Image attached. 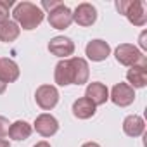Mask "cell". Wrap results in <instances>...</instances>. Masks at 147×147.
<instances>
[{
    "instance_id": "6da1fadb",
    "label": "cell",
    "mask_w": 147,
    "mask_h": 147,
    "mask_svg": "<svg viewBox=\"0 0 147 147\" xmlns=\"http://www.w3.org/2000/svg\"><path fill=\"white\" fill-rule=\"evenodd\" d=\"M14 23L23 30H35L43 21V11L31 2H19L12 11Z\"/></svg>"
},
{
    "instance_id": "7a4b0ae2",
    "label": "cell",
    "mask_w": 147,
    "mask_h": 147,
    "mask_svg": "<svg viewBox=\"0 0 147 147\" xmlns=\"http://www.w3.org/2000/svg\"><path fill=\"white\" fill-rule=\"evenodd\" d=\"M116 9L119 14L126 16V19L133 26H144L147 23V14L142 0H118Z\"/></svg>"
},
{
    "instance_id": "3957f363",
    "label": "cell",
    "mask_w": 147,
    "mask_h": 147,
    "mask_svg": "<svg viewBox=\"0 0 147 147\" xmlns=\"http://www.w3.org/2000/svg\"><path fill=\"white\" fill-rule=\"evenodd\" d=\"M114 57H116V61L119 64L131 67V66H137L145 55L131 43H119L116 47V50H114Z\"/></svg>"
},
{
    "instance_id": "277c9868",
    "label": "cell",
    "mask_w": 147,
    "mask_h": 147,
    "mask_svg": "<svg viewBox=\"0 0 147 147\" xmlns=\"http://www.w3.org/2000/svg\"><path fill=\"white\" fill-rule=\"evenodd\" d=\"M35 100L43 111H50L59 102V92L54 85H40L35 92Z\"/></svg>"
},
{
    "instance_id": "5b68a950",
    "label": "cell",
    "mask_w": 147,
    "mask_h": 147,
    "mask_svg": "<svg viewBox=\"0 0 147 147\" xmlns=\"http://www.w3.org/2000/svg\"><path fill=\"white\" fill-rule=\"evenodd\" d=\"M126 80L128 85L135 88H144L147 85V57H144L137 66H131L126 71Z\"/></svg>"
},
{
    "instance_id": "8992f818",
    "label": "cell",
    "mask_w": 147,
    "mask_h": 147,
    "mask_svg": "<svg viewBox=\"0 0 147 147\" xmlns=\"http://www.w3.org/2000/svg\"><path fill=\"white\" fill-rule=\"evenodd\" d=\"M71 23H73V11L64 4L55 7L52 12H49V24L54 30H66L69 28Z\"/></svg>"
},
{
    "instance_id": "52a82bcc",
    "label": "cell",
    "mask_w": 147,
    "mask_h": 147,
    "mask_svg": "<svg viewBox=\"0 0 147 147\" xmlns=\"http://www.w3.org/2000/svg\"><path fill=\"white\" fill-rule=\"evenodd\" d=\"M109 99H111L116 106L126 107V106L133 104V100H135V90H133L128 83H116V85L113 87V90H111Z\"/></svg>"
},
{
    "instance_id": "ba28073f",
    "label": "cell",
    "mask_w": 147,
    "mask_h": 147,
    "mask_svg": "<svg viewBox=\"0 0 147 147\" xmlns=\"http://www.w3.org/2000/svg\"><path fill=\"white\" fill-rule=\"evenodd\" d=\"M73 21L78 26H83V28L92 26L97 21V9L88 2H83L75 9V12H73Z\"/></svg>"
},
{
    "instance_id": "9c48e42d",
    "label": "cell",
    "mask_w": 147,
    "mask_h": 147,
    "mask_svg": "<svg viewBox=\"0 0 147 147\" xmlns=\"http://www.w3.org/2000/svg\"><path fill=\"white\" fill-rule=\"evenodd\" d=\"M49 50H50V54H54L61 59H67L75 52V43L67 36H54L49 42Z\"/></svg>"
},
{
    "instance_id": "30bf717a",
    "label": "cell",
    "mask_w": 147,
    "mask_h": 147,
    "mask_svg": "<svg viewBox=\"0 0 147 147\" xmlns=\"http://www.w3.org/2000/svg\"><path fill=\"white\" fill-rule=\"evenodd\" d=\"M85 54H87V57H88L90 61H94V62H100V61H106V59L109 57V54H111V47H109L107 42L97 38V40H92V42L87 43V47H85Z\"/></svg>"
},
{
    "instance_id": "8fae6325",
    "label": "cell",
    "mask_w": 147,
    "mask_h": 147,
    "mask_svg": "<svg viewBox=\"0 0 147 147\" xmlns=\"http://www.w3.org/2000/svg\"><path fill=\"white\" fill-rule=\"evenodd\" d=\"M33 128H35L36 133L42 135V137H52V135H55L57 130H59V121H57L52 114L43 113V114L36 116Z\"/></svg>"
},
{
    "instance_id": "7c38bea8",
    "label": "cell",
    "mask_w": 147,
    "mask_h": 147,
    "mask_svg": "<svg viewBox=\"0 0 147 147\" xmlns=\"http://www.w3.org/2000/svg\"><path fill=\"white\" fill-rule=\"evenodd\" d=\"M54 80L59 87L73 85V66L71 59H61L54 69Z\"/></svg>"
},
{
    "instance_id": "4fadbf2b",
    "label": "cell",
    "mask_w": 147,
    "mask_h": 147,
    "mask_svg": "<svg viewBox=\"0 0 147 147\" xmlns=\"http://www.w3.org/2000/svg\"><path fill=\"white\" fill-rule=\"evenodd\" d=\"M85 97L88 100H92L95 106H102L109 100V90L104 83L100 82H92L87 85V90H85Z\"/></svg>"
},
{
    "instance_id": "5bb4252c",
    "label": "cell",
    "mask_w": 147,
    "mask_h": 147,
    "mask_svg": "<svg viewBox=\"0 0 147 147\" xmlns=\"http://www.w3.org/2000/svg\"><path fill=\"white\" fill-rule=\"evenodd\" d=\"M71 66H73V85H83L88 82V62L83 57H71Z\"/></svg>"
},
{
    "instance_id": "9a60e30c",
    "label": "cell",
    "mask_w": 147,
    "mask_h": 147,
    "mask_svg": "<svg viewBox=\"0 0 147 147\" xmlns=\"http://www.w3.org/2000/svg\"><path fill=\"white\" fill-rule=\"evenodd\" d=\"M19 78V66L9 59V57H0V82L12 83Z\"/></svg>"
},
{
    "instance_id": "2e32d148",
    "label": "cell",
    "mask_w": 147,
    "mask_h": 147,
    "mask_svg": "<svg viewBox=\"0 0 147 147\" xmlns=\"http://www.w3.org/2000/svg\"><path fill=\"white\" fill-rule=\"evenodd\" d=\"M95 109H97V106L92 100H88L87 97H80V99H76L73 102V114H75V118H78V119L92 118L95 114Z\"/></svg>"
},
{
    "instance_id": "e0dca14e",
    "label": "cell",
    "mask_w": 147,
    "mask_h": 147,
    "mask_svg": "<svg viewBox=\"0 0 147 147\" xmlns=\"http://www.w3.org/2000/svg\"><path fill=\"white\" fill-rule=\"evenodd\" d=\"M145 130V123L138 114H130L123 121V131L128 137H140Z\"/></svg>"
},
{
    "instance_id": "ac0fdd59",
    "label": "cell",
    "mask_w": 147,
    "mask_h": 147,
    "mask_svg": "<svg viewBox=\"0 0 147 147\" xmlns=\"http://www.w3.org/2000/svg\"><path fill=\"white\" fill-rule=\"evenodd\" d=\"M31 131H33V126L26 121H21V119L14 121L9 126V137L12 140H26V138H30Z\"/></svg>"
},
{
    "instance_id": "d6986e66",
    "label": "cell",
    "mask_w": 147,
    "mask_h": 147,
    "mask_svg": "<svg viewBox=\"0 0 147 147\" xmlns=\"http://www.w3.org/2000/svg\"><path fill=\"white\" fill-rule=\"evenodd\" d=\"M21 33V28L14 23V21H5L4 24H0V42H5V43H11L14 42Z\"/></svg>"
},
{
    "instance_id": "ffe728a7",
    "label": "cell",
    "mask_w": 147,
    "mask_h": 147,
    "mask_svg": "<svg viewBox=\"0 0 147 147\" xmlns=\"http://www.w3.org/2000/svg\"><path fill=\"white\" fill-rule=\"evenodd\" d=\"M14 5L12 0H0V24L9 21V9Z\"/></svg>"
},
{
    "instance_id": "44dd1931",
    "label": "cell",
    "mask_w": 147,
    "mask_h": 147,
    "mask_svg": "<svg viewBox=\"0 0 147 147\" xmlns=\"http://www.w3.org/2000/svg\"><path fill=\"white\" fill-rule=\"evenodd\" d=\"M9 126H11L9 119L5 116H0V138H4V137L9 135Z\"/></svg>"
},
{
    "instance_id": "7402d4cb",
    "label": "cell",
    "mask_w": 147,
    "mask_h": 147,
    "mask_svg": "<svg viewBox=\"0 0 147 147\" xmlns=\"http://www.w3.org/2000/svg\"><path fill=\"white\" fill-rule=\"evenodd\" d=\"M62 2H59V0H42V7L47 11V12H52L55 7H59ZM40 7V9H42Z\"/></svg>"
},
{
    "instance_id": "603a6c76",
    "label": "cell",
    "mask_w": 147,
    "mask_h": 147,
    "mask_svg": "<svg viewBox=\"0 0 147 147\" xmlns=\"http://www.w3.org/2000/svg\"><path fill=\"white\" fill-rule=\"evenodd\" d=\"M140 47L142 49H147V42H145V33L140 35Z\"/></svg>"
},
{
    "instance_id": "cb8c5ba5",
    "label": "cell",
    "mask_w": 147,
    "mask_h": 147,
    "mask_svg": "<svg viewBox=\"0 0 147 147\" xmlns=\"http://www.w3.org/2000/svg\"><path fill=\"white\" fill-rule=\"evenodd\" d=\"M33 147H50V144H49V142H45V140H42V142H36Z\"/></svg>"
},
{
    "instance_id": "d4e9b609",
    "label": "cell",
    "mask_w": 147,
    "mask_h": 147,
    "mask_svg": "<svg viewBox=\"0 0 147 147\" xmlns=\"http://www.w3.org/2000/svg\"><path fill=\"white\" fill-rule=\"evenodd\" d=\"M82 147H100L97 142H87V144H83Z\"/></svg>"
},
{
    "instance_id": "484cf974",
    "label": "cell",
    "mask_w": 147,
    "mask_h": 147,
    "mask_svg": "<svg viewBox=\"0 0 147 147\" xmlns=\"http://www.w3.org/2000/svg\"><path fill=\"white\" fill-rule=\"evenodd\" d=\"M0 147H11V144L5 138H0Z\"/></svg>"
},
{
    "instance_id": "4316f807",
    "label": "cell",
    "mask_w": 147,
    "mask_h": 147,
    "mask_svg": "<svg viewBox=\"0 0 147 147\" xmlns=\"http://www.w3.org/2000/svg\"><path fill=\"white\" fill-rule=\"evenodd\" d=\"M5 87H7V85H5L4 82H0V95H2V94L5 92Z\"/></svg>"
}]
</instances>
